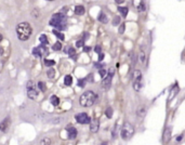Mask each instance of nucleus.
<instances>
[{
	"label": "nucleus",
	"instance_id": "nucleus-32",
	"mask_svg": "<svg viewBox=\"0 0 185 145\" xmlns=\"http://www.w3.org/2000/svg\"><path fill=\"white\" fill-rule=\"evenodd\" d=\"M125 29H126V25L121 24L120 25V27H119V33H120V34H123V33H125Z\"/></svg>",
	"mask_w": 185,
	"mask_h": 145
},
{
	"label": "nucleus",
	"instance_id": "nucleus-20",
	"mask_svg": "<svg viewBox=\"0 0 185 145\" xmlns=\"http://www.w3.org/2000/svg\"><path fill=\"white\" fill-rule=\"evenodd\" d=\"M118 11H119V12L122 14V16H125V17H126L127 14H128V12H129L128 8H126V7H119V8H118Z\"/></svg>",
	"mask_w": 185,
	"mask_h": 145
},
{
	"label": "nucleus",
	"instance_id": "nucleus-19",
	"mask_svg": "<svg viewBox=\"0 0 185 145\" xmlns=\"http://www.w3.org/2000/svg\"><path fill=\"white\" fill-rule=\"evenodd\" d=\"M64 83H65L66 86H70V85L73 83V77H72L70 75H67V76H65V79H64Z\"/></svg>",
	"mask_w": 185,
	"mask_h": 145
},
{
	"label": "nucleus",
	"instance_id": "nucleus-12",
	"mask_svg": "<svg viewBox=\"0 0 185 145\" xmlns=\"http://www.w3.org/2000/svg\"><path fill=\"white\" fill-rule=\"evenodd\" d=\"M99 126H100V122H99V119H92L91 122H90V131L95 133L99 130Z\"/></svg>",
	"mask_w": 185,
	"mask_h": 145
},
{
	"label": "nucleus",
	"instance_id": "nucleus-23",
	"mask_svg": "<svg viewBox=\"0 0 185 145\" xmlns=\"http://www.w3.org/2000/svg\"><path fill=\"white\" fill-rule=\"evenodd\" d=\"M40 145H51V140L49 138H44L40 141Z\"/></svg>",
	"mask_w": 185,
	"mask_h": 145
},
{
	"label": "nucleus",
	"instance_id": "nucleus-28",
	"mask_svg": "<svg viewBox=\"0 0 185 145\" xmlns=\"http://www.w3.org/2000/svg\"><path fill=\"white\" fill-rule=\"evenodd\" d=\"M61 49H62V44H61L60 41H58V42H55V44H53V50L58 51V50H61Z\"/></svg>",
	"mask_w": 185,
	"mask_h": 145
},
{
	"label": "nucleus",
	"instance_id": "nucleus-35",
	"mask_svg": "<svg viewBox=\"0 0 185 145\" xmlns=\"http://www.w3.org/2000/svg\"><path fill=\"white\" fill-rule=\"evenodd\" d=\"M84 82H86V79H81V80H79V81H78V86H79V87H84Z\"/></svg>",
	"mask_w": 185,
	"mask_h": 145
},
{
	"label": "nucleus",
	"instance_id": "nucleus-38",
	"mask_svg": "<svg viewBox=\"0 0 185 145\" xmlns=\"http://www.w3.org/2000/svg\"><path fill=\"white\" fill-rule=\"evenodd\" d=\"M103 58H104V54L101 53V54H100V56H99V61H102Z\"/></svg>",
	"mask_w": 185,
	"mask_h": 145
},
{
	"label": "nucleus",
	"instance_id": "nucleus-22",
	"mask_svg": "<svg viewBox=\"0 0 185 145\" xmlns=\"http://www.w3.org/2000/svg\"><path fill=\"white\" fill-rule=\"evenodd\" d=\"M47 75H48V77L50 78V79H53L54 76H55V72H54L53 68H49L48 72H47Z\"/></svg>",
	"mask_w": 185,
	"mask_h": 145
},
{
	"label": "nucleus",
	"instance_id": "nucleus-4",
	"mask_svg": "<svg viewBox=\"0 0 185 145\" xmlns=\"http://www.w3.org/2000/svg\"><path fill=\"white\" fill-rule=\"evenodd\" d=\"M133 133H134V127L129 122H125L121 128V131H120V136H121L122 140L127 141L131 139Z\"/></svg>",
	"mask_w": 185,
	"mask_h": 145
},
{
	"label": "nucleus",
	"instance_id": "nucleus-42",
	"mask_svg": "<svg viewBox=\"0 0 185 145\" xmlns=\"http://www.w3.org/2000/svg\"><path fill=\"white\" fill-rule=\"evenodd\" d=\"M103 145H107V143H103Z\"/></svg>",
	"mask_w": 185,
	"mask_h": 145
},
{
	"label": "nucleus",
	"instance_id": "nucleus-5",
	"mask_svg": "<svg viewBox=\"0 0 185 145\" xmlns=\"http://www.w3.org/2000/svg\"><path fill=\"white\" fill-rule=\"evenodd\" d=\"M26 88H27V95H28L29 99H36L38 97V90H37L34 81L30 80V81L27 82Z\"/></svg>",
	"mask_w": 185,
	"mask_h": 145
},
{
	"label": "nucleus",
	"instance_id": "nucleus-41",
	"mask_svg": "<svg viewBox=\"0 0 185 145\" xmlns=\"http://www.w3.org/2000/svg\"><path fill=\"white\" fill-rule=\"evenodd\" d=\"M1 40H2V35L0 34V42H1Z\"/></svg>",
	"mask_w": 185,
	"mask_h": 145
},
{
	"label": "nucleus",
	"instance_id": "nucleus-34",
	"mask_svg": "<svg viewBox=\"0 0 185 145\" xmlns=\"http://www.w3.org/2000/svg\"><path fill=\"white\" fill-rule=\"evenodd\" d=\"M140 61H141V62H144V61H145V53H144L143 51H141V53H140Z\"/></svg>",
	"mask_w": 185,
	"mask_h": 145
},
{
	"label": "nucleus",
	"instance_id": "nucleus-13",
	"mask_svg": "<svg viewBox=\"0 0 185 145\" xmlns=\"http://www.w3.org/2000/svg\"><path fill=\"white\" fill-rule=\"evenodd\" d=\"M9 126H10V119L9 117H7L5 120L0 124V130L2 131V132H7L8 129H9Z\"/></svg>",
	"mask_w": 185,
	"mask_h": 145
},
{
	"label": "nucleus",
	"instance_id": "nucleus-29",
	"mask_svg": "<svg viewBox=\"0 0 185 145\" xmlns=\"http://www.w3.org/2000/svg\"><path fill=\"white\" fill-rule=\"evenodd\" d=\"M55 64V62L54 61H52V60H44V65L46 66H52V65H54Z\"/></svg>",
	"mask_w": 185,
	"mask_h": 145
},
{
	"label": "nucleus",
	"instance_id": "nucleus-9",
	"mask_svg": "<svg viewBox=\"0 0 185 145\" xmlns=\"http://www.w3.org/2000/svg\"><path fill=\"white\" fill-rule=\"evenodd\" d=\"M171 132H172V128L171 127L166 128L165 132H164V136H162V142H164V144L169 143V141L171 139Z\"/></svg>",
	"mask_w": 185,
	"mask_h": 145
},
{
	"label": "nucleus",
	"instance_id": "nucleus-26",
	"mask_svg": "<svg viewBox=\"0 0 185 145\" xmlns=\"http://www.w3.org/2000/svg\"><path fill=\"white\" fill-rule=\"evenodd\" d=\"M178 91H179V88H178V86H175L174 88H173V90H172V93L170 94V97H169V100H172L173 97H174V95H175V93H178Z\"/></svg>",
	"mask_w": 185,
	"mask_h": 145
},
{
	"label": "nucleus",
	"instance_id": "nucleus-14",
	"mask_svg": "<svg viewBox=\"0 0 185 145\" xmlns=\"http://www.w3.org/2000/svg\"><path fill=\"white\" fill-rule=\"evenodd\" d=\"M146 106L145 105H141V106L137 107V109H136V114H137V116L139 117H144L146 114Z\"/></svg>",
	"mask_w": 185,
	"mask_h": 145
},
{
	"label": "nucleus",
	"instance_id": "nucleus-1",
	"mask_svg": "<svg viewBox=\"0 0 185 145\" xmlns=\"http://www.w3.org/2000/svg\"><path fill=\"white\" fill-rule=\"evenodd\" d=\"M16 33H17V37L19 38V40L26 41L32 35V27L27 22H22L17 25Z\"/></svg>",
	"mask_w": 185,
	"mask_h": 145
},
{
	"label": "nucleus",
	"instance_id": "nucleus-8",
	"mask_svg": "<svg viewBox=\"0 0 185 145\" xmlns=\"http://www.w3.org/2000/svg\"><path fill=\"white\" fill-rule=\"evenodd\" d=\"M48 53V50L47 48L44 47V46H40V47H37V48H34L33 50V54H34L35 56H37V58H41L44 54Z\"/></svg>",
	"mask_w": 185,
	"mask_h": 145
},
{
	"label": "nucleus",
	"instance_id": "nucleus-24",
	"mask_svg": "<svg viewBox=\"0 0 185 145\" xmlns=\"http://www.w3.org/2000/svg\"><path fill=\"white\" fill-rule=\"evenodd\" d=\"M53 34L55 35V36H56V37H58V39H61V40H64V39H65V37H64V35L62 34V33H60L58 30H56V29H54V30H53Z\"/></svg>",
	"mask_w": 185,
	"mask_h": 145
},
{
	"label": "nucleus",
	"instance_id": "nucleus-30",
	"mask_svg": "<svg viewBox=\"0 0 185 145\" xmlns=\"http://www.w3.org/2000/svg\"><path fill=\"white\" fill-rule=\"evenodd\" d=\"M67 49H68V50H66V52H67V53L69 54V55H70L72 58H73L74 55H75V53H76L75 49H74V48H67Z\"/></svg>",
	"mask_w": 185,
	"mask_h": 145
},
{
	"label": "nucleus",
	"instance_id": "nucleus-11",
	"mask_svg": "<svg viewBox=\"0 0 185 145\" xmlns=\"http://www.w3.org/2000/svg\"><path fill=\"white\" fill-rule=\"evenodd\" d=\"M142 88H143V79H142V76L139 78H135L133 80V89L135 91H140Z\"/></svg>",
	"mask_w": 185,
	"mask_h": 145
},
{
	"label": "nucleus",
	"instance_id": "nucleus-37",
	"mask_svg": "<svg viewBox=\"0 0 185 145\" xmlns=\"http://www.w3.org/2000/svg\"><path fill=\"white\" fill-rule=\"evenodd\" d=\"M76 46H77L78 48L82 47V46H83V40H79V41H77V42H76Z\"/></svg>",
	"mask_w": 185,
	"mask_h": 145
},
{
	"label": "nucleus",
	"instance_id": "nucleus-15",
	"mask_svg": "<svg viewBox=\"0 0 185 145\" xmlns=\"http://www.w3.org/2000/svg\"><path fill=\"white\" fill-rule=\"evenodd\" d=\"M75 13L77 15H82L84 13V7L83 5H76L75 7Z\"/></svg>",
	"mask_w": 185,
	"mask_h": 145
},
{
	"label": "nucleus",
	"instance_id": "nucleus-3",
	"mask_svg": "<svg viewBox=\"0 0 185 145\" xmlns=\"http://www.w3.org/2000/svg\"><path fill=\"white\" fill-rule=\"evenodd\" d=\"M49 24L51 26H53L55 28L60 29V30H63L66 28V16L62 13H56L53 14V16L51 17Z\"/></svg>",
	"mask_w": 185,
	"mask_h": 145
},
{
	"label": "nucleus",
	"instance_id": "nucleus-17",
	"mask_svg": "<svg viewBox=\"0 0 185 145\" xmlns=\"http://www.w3.org/2000/svg\"><path fill=\"white\" fill-rule=\"evenodd\" d=\"M50 102H51V104L53 106H58V104H60V99L56 95H52V97H50Z\"/></svg>",
	"mask_w": 185,
	"mask_h": 145
},
{
	"label": "nucleus",
	"instance_id": "nucleus-33",
	"mask_svg": "<svg viewBox=\"0 0 185 145\" xmlns=\"http://www.w3.org/2000/svg\"><path fill=\"white\" fill-rule=\"evenodd\" d=\"M100 75H101V77L105 78V76L107 75V72L105 69H100Z\"/></svg>",
	"mask_w": 185,
	"mask_h": 145
},
{
	"label": "nucleus",
	"instance_id": "nucleus-27",
	"mask_svg": "<svg viewBox=\"0 0 185 145\" xmlns=\"http://www.w3.org/2000/svg\"><path fill=\"white\" fill-rule=\"evenodd\" d=\"M38 88L42 92H44V91H46V89H47V88H46V83H44V81H39L38 82Z\"/></svg>",
	"mask_w": 185,
	"mask_h": 145
},
{
	"label": "nucleus",
	"instance_id": "nucleus-31",
	"mask_svg": "<svg viewBox=\"0 0 185 145\" xmlns=\"http://www.w3.org/2000/svg\"><path fill=\"white\" fill-rule=\"evenodd\" d=\"M119 23H120V17H119V16H115L114 19H113V25L116 26V25H118Z\"/></svg>",
	"mask_w": 185,
	"mask_h": 145
},
{
	"label": "nucleus",
	"instance_id": "nucleus-40",
	"mask_svg": "<svg viewBox=\"0 0 185 145\" xmlns=\"http://www.w3.org/2000/svg\"><path fill=\"white\" fill-rule=\"evenodd\" d=\"M181 140H182V136H180L178 139H176V141H181Z\"/></svg>",
	"mask_w": 185,
	"mask_h": 145
},
{
	"label": "nucleus",
	"instance_id": "nucleus-7",
	"mask_svg": "<svg viewBox=\"0 0 185 145\" xmlns=\"http://www.w3.org/2000/svg\"><path fill=\"white\" fill-rule=\"evenodd\" d=\"M76 121L81 124V125H84V124H90L91 122V118L88 116L86 113H80V114H77L76 116Z\"/></svg>",
	"mask_w": 185,
	"mask_h": 145
},
{
	"label": "nucleus",
	"instance_id": "nucleus-6",
	"mask_svg": "<svg viewBox=\"0 0 185 145\" xmlns=\"http://www.w3.org/2000/svg\"><path fill=\"white\" fill-rule=\"evenodd\" d=\"M114 72H115V69H114V68H111V69H109V72L107 74V76L103 79L102 87L104 88L105 90L109 89L111 85H112V79H113V77H114Z\"/></svg>",
	"mask_w": 185,
	"mask_h": 145
},
{
	"label": "nucleus",
	"instance_id": "nucleus-2",
	"mask_svg": "<svg viewBox=\"0 0 185 145\" xmlns=\"http://www.w3.org/2000/svg\"><path fill=\"white\" fill-rule=\"evenodd\" d=\"M97 99V94L90 90V91H86L80 97V99H79V103H80V105L83 107H90L95 103Z\"/></svg>",
	"mask_w": 185,
	"mask_h": 145
},
{
	"label": "nucleus",
	"instance_id": "nucleus-18",
	"mask_svg": "<svg viewBox=\"0 0 185 145\" xmlns=\"http://www.w3.org/2000/svg\"><path fill=\"white\" fill-rule=\"evenodd\" d=\"M137 3L139 5H136V9L139 12H143V11H145V2L144 1H137Z\"/></svg>",
	"mask_w": 185,
	"mask_h": 145
},
{
	"label": "nucleus",
	"instance_id": "nucleus-10",
	"mask_svg": "<svg viewBox=\"0 0 185 145\" xmlns=\"http://www.w3.org/2000/svg\"><path fill=\"white\" fill-rule=\"evenodd\" d=\"M66 131L68 133V139L69 140H74L76 136H77V130L76 128L73 126H67L66 127Z\"/></svg>",
	"mask_w": 185,
	"mask_h": 145
},
{
	"label": "nucleus",
	"instance_id": "nucleus-39",
	"mask_svg": "<svg viewBox=\"0 0 185 145\" xmlns=\"http://www.w3.org/2000/svg\"><path fill=\"white\" fill-rule=\"evenodd\" d=\"M84 51H90V48H89V47H84Z\"/></svg>",
	"mask_w": 185,
	"mask_h": 145
},
{
	"label": "nucleus",
	"instance_id": "nucleus-25",
	"mask_svg": "<svg viewBox=\"0 0 185 145\" xmlns=\"http://www.w3.org/2000/svg\"><path fill=\"white\" fill-rule=\"evenodd\" d=\"M105 115L107 116V118H112L113 117V108L112 107H107L105 111Z\"/></svg>",
	"mask_w": 185,
	"mask_h": 145
},
{
	"label": "nucleus",
	"instance_id": "nucleus-16",
	"mask_svg": "<svg viewBox=\"0 0 185 145\" xmlns=\"http://www.w3.org/2000/svg\"><path fill=\"white\" fill-rule=\"evenodd\" d=\"M97 19L101 22V23H104V24H106L107 22H108V19H107V16L105 13H100V15L97 16Z\"/></svg>",
	"mask_w": 185,
	"mask_h": 145
},
{
	"label": "nucleus",
	"instance_id": "nucleus-21",
	"mask_svg": "<svg viewBox=\"0 0 185 145\" xmlns=\"http://www.w3.org/2000/svg\"><path fill=\"white\" fill-rule=\"evenodd\" d=\"M39 40H40V42H41V44L42 46H44V44H48V38H47V36L44 34L40 35V37H39Z\"/></svg>",
	"mask_w": 185,
	"mask_h": 145
},
{
	"label": "nucleus",
	"instance_id": "nucleus-36",
	"mask_svg": "<svg viewBox=\"0 0 185 145\" xmlns=\"http://www.w3.org/2000/svg\"><path fill=\"white\" fill-rule=\"evenodd\" d=\"M94 51H95L97 53H100V54H101V51H102V49H101V47H100V46H97V47L94 48Z\"/></svg>",
	"mask_w": 185,
	"mask_h": 145
}]
</instances>
